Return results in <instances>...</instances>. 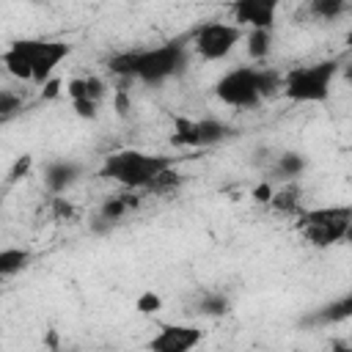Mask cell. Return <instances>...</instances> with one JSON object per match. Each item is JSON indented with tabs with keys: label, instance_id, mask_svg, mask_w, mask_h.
<instances>
[{
	"label": "cell",
	"instance_id": "6da1fadb",
	"mask_svg": "<svg viewBox=\"0 0 352 352\" xmlns=\"http://www.w3.org/2000/svg\"><path fill=\"white\" fill-rule=\"evenodd\" d=\"M173 160L170 157H160V154H143V151H118L110 154L99 170L102 179H113L124 187H148V182L162 173L165 168H170Z\"/></svg>",
	"mask_w": 352,
	"mask_h": 352
},
{
	"label": "cell",
	"instance_id": "7a4b0ae2",
	"mask_svg": "<svg viewBox=\"0 0 352 352\" xmlns=\"http://www.w3.org/2000/svg\"><path fill=\"white\" fill-rule=\"evenodd\" d=\"M336 74H338V60L297 66L283 77V94L292 102H324Z\"/></svg>",
	"mask_w": 352,
	"mask_h": 352
},
{
	"label": "cell",
	"instance_id": "3957f363",
	"mask_svg": "<svg viewBox=\"0 0 352 352\" xmlns=\"http://www.w3.org/2000/svg\"><path fill=\"white\" fill-rule=\"evenodd\" d=\"M217 99L231 104V107H253L258 104L261 96V69L253 66H239L231 69L226 77H220L217 88H214Z\"/></svg>",
	"mask_w": 352,
	"mask_h": 352
},
{
	"label": "cell",
	"instance_id": "277c9868",
	"mask_svg": "<svg viewBox=\"0 0 352 352\" xmlns=\"http://www.w3.org/2000/svg\"><path fill=\"white\" fill-rule=\"evenodd\" d=\"M14 47L28 58L30 72H33V82L44 85L52 80L55 66L69 55V44L63 41H41V38H22L14 41Z\"/></svg>",
	"mask_w": 352,
	"mask_h": 352
},
{
	"label": "cell",
	"instance_id": "5b68a950",
	"mask_svg": "<svg viewBox=\"0 0 352 352\" xmlns=\"http://www.w3.org/2000/svg\"><path fill=\"white\" fill-rule=\"evenodd\" d=\"M184 66V47L179 41L154 47V50H143L138 55V74L143 82H162L165 77L176 74Z\"/></svg>",
	"mask_w": 352,
	"mask_h": 352
},
{
	"label": "cell",
	"instance_id": "8992f818",
	"mask_svg": "<svg viewBox=\"0 0 352 352\" xmlns=\"http://www.w3.org/2000/svg\"><path fill=\"white\" fill-rule=\"evenodd\" d=\"M242 38V28L239 25H226V22H206L195 30V52L206 60H220L226 58L234 44Z\"/></svg>",
	"mask_w": 352,
	"mask_h": 352
},
{
	"label": "cell",
	"instance_id": "52a82bcc",
	"mask_svg": "<svg viewBox=\"0 0 352 352\" xmlns=\"http://www.w3.org/2000/svg\"><path fill=\"white\" fill-rule=\"evenodd\" d=\"M228 126L223 121L214 118H201V121H187V118H176V132H173V143L176 146H190V148H204L212 143H220L223 138H228Z\"/></svg>",
	"mask_w": 352,
	"mask_h": 352
},
{
	"label": "cell",
	"instance_id": "ba28073f",
	"mask_svg": "<svg viewBox=\"0 0 352 352\" xmlns=\"http://www.w3.org/2000/svg\"><path fill=\"white\" fill-rule=\"evenodd\" d=\"M201 341V330L192 324H162L148 341L151 352H190Z\"/></svg>",
	"mask_w": 352,
	"mask_h": 352
},
{
	"label": "cell",
	"instance_id": "9c48e42d",
	"mask_svg": "<svg viewBox=\"0 0 352 352\" xmlns=\"http://www.w3.org/2000/svg\"><path fill=\"white\" fill-rule=\"evenodd\" d=\"M275 11H278V6L270 0H239L231 6L234 22L250 25L253 30H270L275 22Z\"/></svg>",
	"mask_w": 352,
	"mask_h": 352
},
{
	"label": "cell",
	"instance_id": "30bf717a",
	"mask_svg": "<svg viewBox=\"0 0 352 352\" xmlns=\"http://www.w3.org/2000/svg\"><path fill=\"white\" fill-rule=\"evenodd\" d=\"M352 223H314V226H300L305 242L316 245V248H327V245H336L346 236V228Z\"/></svg>",
	"mask_w": 352,
	"mask_h": 352
},
{
	"label": "cell",
	"instance_id": "8fae6325",
	"mask_svg": "<svg viewBox=\"0 0 352 352\" xmlns=\"http://www.w3.org/2000/svg\"><path fill=\"white\" fill-rule=\"evenodd\" d=\"M77 176H80V168H77L74 162H66V160L52 162V165H47V170H44V182H47V187H50L52 192H63L69 184H74Z\"/></svg>",
	"mask_w": 352,
	"mask_h": 352
},
{
	"label": "cell",
	"instance_id": "7c38bea8",
	"mask_svg": "<svg viewBox=\"0 0 352 352\" xmlns=\"http://www.w3.org/2000/svg\"><path fill=\"white\" fill-rule=\"evenodd\" d=\"M314 223H352V206H319L300 212V226H314Z\"/></svg>",
	"mask_w": 352,
	"mask_h": 352
},
{
	"label": "cell",
	"instance_id": "4fadbf2b",
	"mask_svg": "<svg viewBox=\"0 0 352 352\" xmlns=\"http://www.w3.org/2000/svg\"><path fill=\"white\" fill-rule=\"evenodd\" d=\"M349 316H352V294H346V297H341V300L319 308L308 322L311 324H336V322H344Z\"/></svg>",
	"mask_w": 352,
	"mask_h": 352
},
{
	"label": "cell",
	"instance_id": "5bb4252c",
	"mask_svg": "<svg viewBox=\"0 0 352 352\" xmlns=\"http://www.w3.org/2000/svg\"><path fill=\"white\" fill-rule=\"evenodd\" d=\"M66 94L72 96V102H80V99L99 102V96L104 94V82L99 77H77V80H69Z\"/></svg>",
	"mask_w": 352,
	"mask_h": 352
},
{
	"label": "cell",
	"instance_id": "9a60e30c",
	"mask_svg": "<svg viewBox=\"0 0 352 352\" xmlns=\"http://www.w3.org/2000/svg\"><path fill=\"white\" fill-rule=\"evenodd\" d=\"M270 206H272L275 212H280V214H300V190H297L294 184H289V187L272 192Z\"/></svg>",
	"mask_w": 352,
	"mask_h": 352
},
{
	"label": "cell",
	"instance_id": "2e32d148",
	"mask_svg": "<svg viewBox=\"0 0 352 352\" xmlns=\"http://www.w3.org/2000/svg\"><path fill=\"white\" fill-rule=\"evenodd\" d=\"M182 184V173L170 165V168H165L162 173H157L151 182H148V187H146V192H154V195H165V192H170V190H176Z\"/></svg>",
	"mask_w": 352,
	"mask_h": 352
},
{
	"label": "cell",
	"instance_id": "e0dca14e",
	"mask_svg": "<svg viewBox=\"0 0 352 352\" xmlns=\"http://www.w3.org/2000/svg\"><path fill=\"white\" fill-rule=\"evenodd\" d=\"M28 258H30V253L28 250H19V248H6L3 253H0V275H14V272H19L25 264H28Z\"/></svg>",
	"mask_w": 352,
	"mask_h": 352
},
{
	"label": "cell",
	"instance_id": "ac0fdd59",
	"mask_svg": "<svg viewBox=\"0 0 352 352\" xmlns=\"http://www.w3.org/2000/svg\"><path fill=\"white\" fill-rule=\"evenodd\" d=\"M132 206H138V198L135 195H116V198H110V201L102 204V220H118Z\"/></svg>",
	"mask_w": 352,
	"mask_h": 352
},
{
	"label": "cell",
	"instance_id": "d6986e66",
	"mask_svg": "<svg viewBox=\"0 0 352 352\" xmlns=\"http://www.w3.org/2000/svg\"><path fill=\"white\" fill-rule=\"evenodd\" d=\"M138 55L140 52H121V55H113L110 58V72L118 74V77H135L138 74Z\"/></svg>",
	"mask_w": 352,
	"mask_h": 352
},
{
	"label": "cell",
	"instance_id": "ffe728a7",
	"mask_svg": "<svg viewBox=\"0 0 352 352\" xmlns=\"http://www.w3.org/2000/svg\"><path fill=\"white\" fill-rule=\"evenodd\" d=\"M302 168H305V160H302L300 154L289 151V154H283V157L278 160V165H275V176H278V179H294V176H300Z\"/></svg>",
	"mask_w": 352,
	"mask_h": 352
},
{
	"label": "cell",
	"instance_id": "44dd1931",
	"mask_svg": "<svg viewBox=\"0 0 352 352\" xmlns=\"http://www.w3.org/2000/svg\"><path fill=\"white\" fill-rule=\"evenodd\" d=\"M272 47V33L270 30H250L248 36V52L250 58H264Z\"/></svg>",
	"mask_w": 352,
	"mask_h": 352
},
{
	"label": "cell",
	"instance_id": "7402d4cb",
	"mask_svg": "<svg viewBox=\"0 0 352 352\" xmlns=\"http://www.w3.org/2000/svg\"><path fill=\"white\" fill-rule=\"evenodd\" d=\"M198 311L206 314V316H223V314H228V300H226L223 294H206V297L201 300Z\"/></svg>",
	"mask_w": 352,
	"mask_h": 352
},
{
	"label": "cell",
	"instance_id": "603a6c76",
	"mask_svg": "<svg viewBox=\"0 0 352 352\" xmlns=\"http://www.w3.org/2000/svg\"><path fill=\"white\" fill-rule=\"evenodd\" d=\"M311 11L316 16H322V19H333V16H338L344 11V3L341 0H314L311 3Z\"/></svg>",
	"mask_w": 352,
	"mask_h": 352
},
{
	"label": "cell",
	"instance_id": "cb8c5ba5",
	"mask_svg": "<svg viewBox=\"0 0 352 352\" xmlns=\"http://www.w3.org/2000/svg\"><path fill=\"white\" fill-rule=\"evenodd\" d=\"M138 311L140 314H154V311H160V305H162V300H160V294H154V292H143L140 297H138Z\"/></svg>",
	"mask_w": 352,
	"mask_h": 352
},
{
	"label": "cell",
	"instance_id": "d4e9b609",
	"mask_svg": "<svg viewBox=\"0 0 352 352\" xmlns=\"http://www.w3.org/2000/svg\"><path fill=\"white\" fill-rule=\"evenodd\" d=\"M30 162H33V157H30V154H22V157H19L16 162H14V168L8 170V182H16V179H22V176L28 173Z\"/></svg>",
	"mask_w": 352,
	"mask_h": 352
},
{
	"label": "cell",
	"instance_id": "484cf974",
	"mask_svg": "<svg viewBox=\"0 0 352 352\" xmlns=\"http://www.w3.org/2000/svg\"><path fill=\"white\" fill-rule=\"evenodd\" d=\"M16 107H19V99H16L11 91H3V94H0V116H3V118H8Z\"/></svg>",
	"mask_w": 352,
	"mask_h": 352
},
{
	"label": "cell",
	"instance_id": "4316f807",
	"mask_svg": "<svg viewBox=\"0 0 352 352\" xmlns=\"http://www.w3.org/2000/svg\"><path fill=\"white\" fill-rule=\"evenodd\" d=\"M74 110H77V116H82V118H96V102L80 99V102H74Z\"/></svg>",
	"mask_w": 352,
	"mask_h": 352
},
{
	"label": "cell",
	"instance_id": "83f0119b",
	"mask_svg": "<svg viewBox=\"0 0 352 352\" xmlns=\"http://www.w3.org/2000/svg\"><path fill=\"white\" fill-rule=\"evenodd\" d=\"M52 212H55V217H72V204L66 201V198H55L52 201Z\"/></svg>",
	"mask_w": 352,
	"mask_h": 352
},
{
	"label": "cell",
	"instance_id": "f1b7e54d",
	"mask_svg": "<svg viewBox=\"0 0 352 352\" xmlns=\"http://www.w3.org/2000/svg\"><path fill=\"white\" fill-rule=\"evenodd\" d=\"M58 91H60V80H50V82H44L41 96H44V99H55V96H58Z\"/></svg>",
	"mask_w": 352,
	"mask_h": 352
},
{
	"label": "cell",
	"instance_id": "f546056e",
	"mask_svg": "<svg viewBox=\"0 0 352 352\" xmlns=\"http://www.w3.org/2000/svg\"><path fill=\"white\" fill-rule=\"evenodd\" d=\"M253 198L261 201V204H264V201L270 204V201H272V190H270V184H258V187L253 190Z\"/></svg>",
	"mask_w": 352,
	"mask_h": 352
},
{
	"label": "cell",
	"instance_id": "4dcf8cb0",
	"mask_svg": "<svg viewBox=\"0 0 352 352\" xmlns=\"http://www.w3.org/2000/svg\"><path fill=\"white\" fill-rule=\"evenodd\" d=\"M116 107H118L121 116L126 113V94H124V91H118V96H116Z\"/></svg>",
	"mask_w": 352,
	"mask_h": 352
},
{
	"label": "cell",
	"instance_id": "1f68e13d",
	"mask_svg": "<svg viewBox=\"0 0 352 352\" xmlns=\"http://www.w3.org/2000/svg\"><path fill=\"white\" fill-rule=\"evenodd\" d=\"M333 352H352V346H346L344 341H333V346H330Z\"/></svg>",
	"mask_w": 352,
	"mask_h": 352
},
{
	"label": "cell",
	"instance_id": "d6a6232c",
	"mask_svg": "<svg viewBox=\"0 0 352 352\" xmlns=\"http://www.w3.org/2000/svg\"><path fill=\"white\" fill-rule=\"evenodd\" d=\"M344 77H346V80L352 82V66H346V72H344Z\"/></svg>",
	"mask_w": 352,
	"mask_h": 352
},
{
	"label": "cell",
	"instance_id": "836d02e7",
	"mask_svg": "<svg viewBox=\"0 0 352 352\" xmlns=\"http://www.w3.org/2000/svg\"><path fill=\"white\" fill-rule=\"evenodd\" d=\"M344 239H346V242H352V226L346 228V236H344Z\"/></svg>",
	"mask_w": 352,
	"mask_h": 352
},
{
	"label": "cell",
	"instance_id": "e575fe53",
	"mask_svg": "<svg viewBox=\"0 0 352 352\" xmlns=\"http://www.w3.org/2000/svg\"><path fill=\"white\" fill-rule=\"evenodd\" d=\"M346 47H352V30L346 33Z\"/></svg>",
	"mask_w": 352,
	"mask_h": 352
},
{
	"label": "cell",
	"instance_id": "d590c367",
	"mask_svg": "<svg viewBox=\"0 0 352 352\" xmlns=\"http://www.w3.org/2000/svg\"><path fill=\"white\" fill-rule=\"evenodd\" d=\"M58 352H60V349H58Z\"/></svg>",
	"mask_w": 352,
	"mask_h": 352
}]
</instances>
